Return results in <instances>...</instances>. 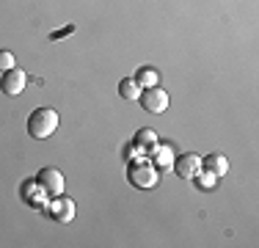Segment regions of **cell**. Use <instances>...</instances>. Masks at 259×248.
I'll return each instance as SVG.
<instances>
[{"label": "cell", "mask_w": 259, "mask_h": 248, "mask_svg": "<svg viewBox=\"0 0 259 248\" xmlns=\"http://www.w3.org/2000/svg\"><path fill=\"white\" fill-rule=\"evenodd\" d=\"M201 169L209 171V174H215V177H226L229 174V160H226V154H221V152H212V154H207V157H201Z\"/></svg>", "instance_id": "obj_10"}, {"label": "cell", "mask_w": 259, "mask_h": 248, "mask_svg": "<svg viewBox=\"0 0 259 248\" xmlns=\"http://www.w3.org/2000/svg\"><path fill=\"white\" fill-rule=\"evenodd\" d=\"M138 102L146 113H165L168 110V91L160 89V86H149V89H141L138 94Z\"/></svg>", "instance_id": "obj_4"}, {"label": "cell", "mask_w": 259, "mask_h": 248, "mask_svg": "<svg viewBox=\"0 0 259 248\" xmlns=\"http://www.w3.org/2000/svg\"><path fill=\"white\" fill-rule=\"evenodd\" d=\"M133 144H138L144 152H149V149L157 144V133H155L152 127H144V130H138V133H135V141H133Z\"/></svg>", "instance_id": "obj_12"}, {"label": "cell", "mask_w": 259, "mask_h": 248, "mask_svg": "<svg viewBox=\"0 0 259 248\" xmlns=\"http://www.w3.org/2000/svg\"><path fill=\"white\" fill-rule=\"evenodd\" d=\"M138 94H141V86L135 83L133 77H124V80L119 83V97H121V99L133 102V99H138Z\"/></svg>", "instance_id": "obj_13"}, {"label": "cell", "mask_w": 259, "mask_h": 248, "mask_svg": "<svg viewBox=\"0 0 259 248\" xmlns=\"http://www.w3.org/2000/svg\"><path fill=\"white\" fill-rule=\"evenodd\" d=\"M45 213H47V218H50V221H58V223H69V221H75V213H77L75 198H69L66 193L53 196L50 201H47Z\"/></svg>", "instance_id": "obj_3"}, {"label": "cell", "mask_w": 259, "mask_h": 248, "mask_svg": "<svg viewBox=\"0 0 259 248\" xmlns=\"http://www.w3.org/2000/svg\"><path fill=\"white\" fill-rule=\"evenodd\" d=\"M25 86H28V74L22 69H17V66H14V69H9V72H0V91H3L6 97L22 94Z\"/></svg>", "instance_id": "obj_6"}, {"label": "cell", "mask_w": 259, "mask_h": 248, "mask_svg": "<svg viewBox=\"0 0 259 248\" xmlns=\"http://www.w3.org/2000/svg\"><path fill=\"white\" fill-rule=\"evenodd\" d=\"M146 157L152 160V166H155V169L168 171L171 166H174V157H177V154H174V146H171V144H160V141H157V144L152 146L149 152H146Z\"/></svg>", "instance_id": "obj_8"}, {"label": "cell", "mask_w": 259, "mask_h": 248, "mask_svg": "<svg viewBox=\"0 0 259 248\" xmlns=\"http://www.w3.org/2000/svg\"><path fill=\"white\" fill-rule=\"evenodd\" d=\"M127 179L135 185V188H155L157 185V169L152 166V160H135V163H130V171H127Z\"/></svg>", "instance_id": "obj_2"}, {"label": "cell", "mask_w": 259, "mask_h": 248, "mask_svg": "<svg viewBox=\"0 0 259 248\" xmlns=\"http://www.w3.org/2000/svg\"><path fill=\"white\" fill-rule=\"evenodd\" d=\"M133 80L141 86V89H149V86H157L160 83V74H157L155 66H141V69L133 74Z\"/></svg>", "instance_id": "obj_11"}, {"label": "cell", "mask_w": 259, "mask_h": 248, "mask_svg": "<svg viewBox=\"0 0 259 248\" xmlns=\"http://www.w3.org/2000/svg\"><path fill=\"white\" fill-rule=\"evenodd\" d=\"M36 182L45 188V193L50 198L64 193V174H61L58 169H53V166H47V169H41L39 174H36Z\"/></svg>", "instance_id": "obj_7"}, {"label": "cell", "mask_w": 259, "mask_h": 248, "mask_svg": "<svg viewBox=\"0 0 259 248\" xmlns=\"http://www.w3.org/2000/svg\"><path fill=\"white\" fill-rule=\"evenodd\" d=\"M193 179H196V185H199V188H204V190H212L215 182H218V177H215V174H209V171H204V169L196 174Z\"/></svg>", "instance_id": "obj_14"}, {"label": "cell", "mask_w": 259, "mask_h": 248, "mask_svg": "<svg viewBox=\"0 0 259 248\" xmlns=\"http://www.w3.org/2000/svg\"><path fill=\"white\" fill-rule=\"evenodd\" d=\"M171 169L177 171V177H182V179H193L196 174L201 171V157H199V154H193V152L180 154V157H174V166H171Z\"/></svg>", "instance_id": "obj_9"}, {"label": "cell", "mask_w": 259, "mask_h": 248, "mask_svg": "<svg viewBox=\"0 0 259 248\" xmlns=\"http://www.w3.org/2000/svg\"><path fill=\"white\" fill-rule=\"evenodd\" d=\"M20 198L28 204V207H33V210H45L47 201H50V196H47L45 188L36 182V177L33 179H25V182L20 185Z\"/></svg>", "instance_id": "obj_5"}, {"label": "cell", "mask_w": 259, "mask_h": 248, "mask_svg": "<svg viewBox=\"0 0 259 248\" xmlns=\"http://www.w3.org/2000/svg\"><path fill=\"white\" fill-rule=\"evenodd\" d=\"M14 66H17L14 53H11V50H0V72H9V69H14Z\"/></svg>", "instance_id": "obj_15"}, {"label": "cell", "mask_w": 259, "mask_h": 248, "mask_svg": "<svg viewBox=\"0 0 259 248\" xmlns=\"http://www.w3.org/2000/svg\"><path fill=\"white\" fill-rule=\"evenodd\" d=\"M58 124H61V116L55 108H36L28 116V135L36 141H45L58 130Z\"/></svg>", "instance_id": "obj_1"}]
</instances>
